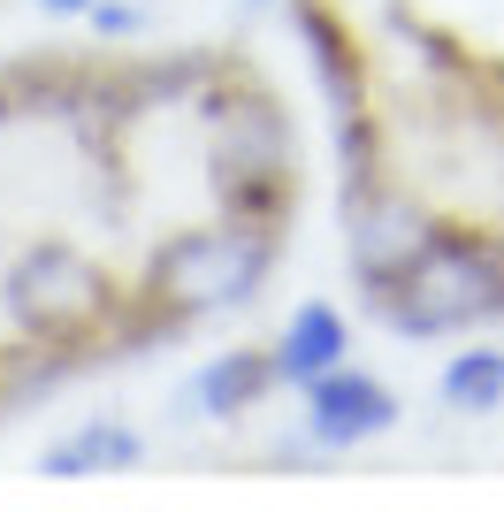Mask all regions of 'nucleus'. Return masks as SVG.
<instances>
[{"mask_svg":"<svg viewBox=\"0 0 504 512\" xmlns=\"http://www.w3.org/2000/svg\"><path fill=\"white\" fill-rule=\"evenodd\" d=\"M283 237L291 222H260V214H207L191 230H168L123 291L115 352H146V344L191 337L199 321L245 314L283 268Z\"/></svg>","mask_w":504,"mask_h":512,"instance_id":"nucleus-1","label":"nucleus"},{"mask_svg":"<svg viewBox=\"0 0 504 512\" xmlns=\"http://www.w3.org/2000/svg\"><path fill=\"white\" fill-rule=\"evenodd\" d=\"M123 291L130 283L92 260L69 237H31L8 253L0 268V321L8 337L46 344V352H69L77 367L115 360V321H123Z\"/></svg>","mask_w":504,"mask_h":512,"instance_id":"nucleus-2","label":"nucleus"},{"mask_svg":"<svg viewBox=\"0 0 504 512\" xmlns=\"http://www.w3.org/2000/svg\"><path fill=\"white\" fill-rule=\"evenodd\" d=\"M367 314L390 321L405 344H436L504 321V230L436 214L428 245L367 299Z\"/></svg>","mask_w":504,"mask_h":512,"instance_id":"nucleus-3","label":"nucleus"},{"mask_svg":"<svg viewBox=\"0 0 504 512\" xmlns=\"http://www.w3.org/2000/svg\"><path fill=\"white\" fill-rule=\"evenodd\" d=\"M207 192L222 214L291 222L298 207V123L260 77L222 69L207 92Z\"/></svg>","mask_w":504,"mask_h":512,"instance_id":"nucleus-4","label":"nucleus"},{"mask_svg":"<svg viewBox=\"0 0 504 512\" xmlns=\"http://www.w3.org/2000/svg\"><path fill=\"white\" fill-rule=\"evenodd\" d=\"M336 214H344V268H352L359 299H375L382 283L428 245V230H436V207H428L413 184H398L390 169L344 184V207Z\"/></svg>","mask_w":504,"mask_h":512,"instance_id":"nucleus-5","label":"nucleus"},{"mask_svg":"<svg viewBox=\"0 0 504 512\" xmlns=\"http://www.w3.org/2000/svg\"><path fill=\"white\" fill-rule=\"evenodd\" d=\"M298 428H306L314 451H359L398 428V390L344 360L329 375H314V383H298Z\"/></svg>","mask_w":504,"mask_h":512,"instance_id":"nucleus-6","label":"nucleus"},{"mask_svg":"<svg viewBox=\"0 0 504 512\" xmlns=\"http://www.w3.org/2000/svg\"><path fill=\"white\" fill-rule=\"evenodd\" d=\"M275 390V367H268V344H230V352H214V360H199L184 375V390H176V421H245L260 398Z\"/></svg>","mask_w":504,"mask_h":512,"instance_id":"nucleus-7","label":"nucleus"},{"mask_svg":"<svg viewBox=\"0 0 504 512\" xmlns=\"http://www.w3.org/2000/svg\"><path fill=\"white\" fill-rule=\"evenodd\" d=\"M344 360H352V314L336 299L291 306V321L268 337L275 390H298V383H314V375H329V367H344Z\"/></svg>","mask_w":504,"mask_h":512,"instance_id":"nucleus-8","label":"nucleus"},{"mask_svg":"<svg viewBox=\"0 0 504 512\" xmlns=\"http://www.w3.org/2000/svg\"><path fill=\"white\" fill-rule=\"evenodd\" d=\"M146 459V428L123 421V413H92V421L62 428L54 444L39 451V474H54V482H92V474H123Z\"/></svg>","mask_w":504,"mask_h":512,"instance_id":"nucleus-9","label":"nucleus"},{"mask_svg":"<svg viewBox=\"0 0 504 512\" xmlns=\"http://www.w3.org/2000/svg\"><path fill=\"white\" fill-rule=\"evenodd\" d=\"M436 398H443V413H466V421L497 413L504 406V344H459L436 375Z\"/></svg>","mask_w":504,"mask_h":512,"instance_id":"nucleus-10","label":"nucleus"},{"mask_svg":"<svg viewBox=\"0 0 504 512\" xmlns=\"http://www.w3.org/2000/svg\"><path fill=\"white\" fill-rule=\"evenodd\" d=\"M84 23L115 46V39H138V31H146V8H138V0H92V16H84Z\"/></svg>","mask_w":504,"mask_h":512,"instance_id":"nucleus-11","label":"nucleus"},{"mask_svg":"<svg viewBox=\"0 0 504 512\" xmlns=\"http://www.w3.org/2000/svg\"><path fill=\"white\" fill-rule=\"evenodd\" d=\"M31 8H39L46 23H84L92 16V0H31Z\"/></svg>","mask_w":504,"mask_h":512,"instance_id":"nucleus-12","label":"nucleus"},{"mask_svg":"<svg viewBox=\"0 0 504 512\" xmlns=\"http://www.w3.org/2000/svg\"><path fill=\"white\" fill-rule=\"evenodd\" d=\"M268 8H291V0H237V16H245V23H252V16H268Z\"/></svg>","mask_w":504,"mask_h":512,"instance_id":"nucleus-13","label":"nucleus"}]
</instances>
